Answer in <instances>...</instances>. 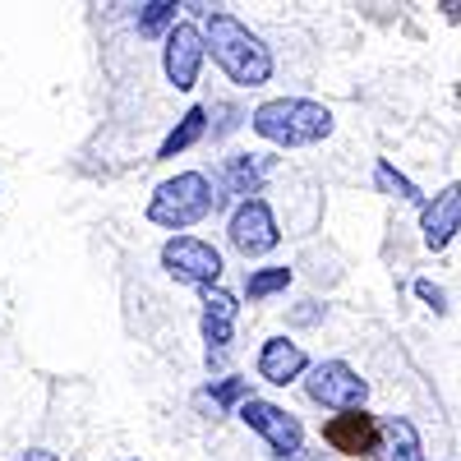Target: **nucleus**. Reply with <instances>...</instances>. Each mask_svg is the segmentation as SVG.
<instances>
[{
	"instance_id": "nucleus-1",
	"label": "nucleus",
	"mask_w": 461,
	"mask_h": 461,
	"mask_svg": "<svg viewBox=\"0 0 461 461\" xmlns=\"http://www.w3.org/2000/svg\"><path fill=\"white\" fill-rule=\"evenodd\" d=\"M203 37H208V51H212V60L221 65V74H226L230 84L263 88L267 79H273V51H267L263 37L249 32L236 14L212 10L203 19Z\"/></svg>"
},
{
	"instance_id": "nucleus-2",
	"label": "nucleus",
	"mask_w": 461,
	"mask_h": 461,
	"mask_svg": "<svg viewBox=\"0 0 461 461\" xmlns=\"http://www.w3.org/2000/svg\"><path fill=\"white\" fill-rule=\"evenodd\" d=\"M249 125L258 139L277 143V148H310L332 134V111L319 102H304V97H273V102L254 106Z\"/></svg>"
},
{
	"instance_id": "nucleus-3",
	"label": "nucleus",
	"mask_w": 461,
	"mask_h": 461,
	"mask_svg": "<svg viewBox=\"0 0 461 461\" xmlns=\"http://www.w3.org/2000/svg\"><path fill=\"white\" fill-rule=\"evenodd\" d=\"M217 208V194L203 171H180L171 180H162L158 189H152L148 199V221L152 226H167V230H189L199 226L208 212Z\"/></svg>"
},
{
	"instance_id": "nucleus-4",
	"label": "nucleus",
	"mask_w": 461,
	"mask_h": 461,
	"mask_svg": "<svg viewBox=\"0 0 461 461\" xmlns=\"http://www.w3.org/2000/svg\"><path fill=\"white\" fill-rule=\"evenodd\" d=\"M304 393H310V402L328 406V411H365V397H369V383L346 365V360H323L310 369V378H304Z\"/></svg>"
},
{
	"instance_id": "nucleus-5",
	"label": "nucleus",
	"mask_w": 461,
	"mask_h": 461,
	"mask_svg": "<svg viewBox=\"0 0 461 461\" xmlns=\"http://www.w3.org/2000/svg\"><path fill=\"white\" fill-rule=\"evenodd\" d=\"M162 267H167L180 286L208 291V286H217V277H221V254H217L208 240H199V236H171V240L162 245Z\"/></svg>"
},
{
	"instance_id": "nucleus-6",
	"label": "nucleus",
	"mask_w": 461,
	"mask_h": 461,
	"mask_svg": "<svg viewBox=\"0 0 461 461\" xmlns=\"http://www.w3.org/2000/svg\"><path fill=\"white\" fill-rule=\"evenodd\" d=\"M208 60V37L194 28V23H176L167 32V51H162V69L176 93H189L199 84V69Z\"/></svg>"
},
{
	"instance_id": "nucleus-7",
	"label": "nucleus",
	"mask_w": 461,
	"mask_h": 461,
	"mask_svg": "<svg viewBox=\"0 0 461 461\" xmlns=\"http://www.w3.org/2000/svg\"><path fill=\"white\" fill-rule=\"evenodd\" d=\"M226 236H230V245H236L245 258H263V254H273V249H277L282 230H277L273 208H267L263 199H249V203H240L236 212H230Z\"/></svg>"
},
{
	"instance_id": "nucleus-8",
	"label": "nucleus",
	"mask_w": 461,
	"mask_h": 461,
	"mask_svg": "<svg viewBox=\"0 0 461 461\" xmlns=\"http://www.w3.org/2000/svg\"><path fill=\"white\" fill-rule=\"evenodd\" d=\"M240 420H245L254 434H263V443L273 447L277 456H295L300 443H304L300 420H295L286 406H277V402H258V397H249V402L240 406Z\"/></svg>"
},
{
	"instance_id": "nucleus-9",
	"label": "nucleus",
	"mask_w": 461,
	"mask_h": 461,
	"mask_svg": "<svg viewBox=\"0 0 461 461\" xmlns=\"http://www.w3.org/2000/svg\"><path fill=\"white\" fill-rule=\"evenodd\" d=\"M203 295V341H208V365H221L226 351H230V332H236V314H240V304L230 291L221 286H208L199 291Z\"/></svg>"
},
{
	"instance_id": "nucleus-10",
	"label": "nucleus",
	"mask_w": 461,
	"mask_h": 461,
	"mask_svg": "<svg viewBox=\"0 0 461 461\" xmlns=\"http://www.w3.org/2000/svg\"><path fill=\"white\" fill-rule=\"evenodd\" d=\"M420 230H425V245L438 254L456 240V230H461V185H443L438 194L425 203V212H420Z\"/></svg>"
},
{
	"instance_id": "nucleus-11",
	"label": "nucleus",
	"mask_w": 461,
	"mask_h": 461,
	"mask_svg": "<svg viewBox=\"0 0 461 461\" xmlns=\"http://www.w3.org/2000/svg\"><path fill=\"white\" fill-rule=\"evenodd\" d=\"M323 438H328V447H337V452L374 456V447H378V425H374V415H365V411H346V415H332L328 425H323Z\"/></svg>"
},
{
	"instance_id": "nucleus-12",
	"label": "nucleus",
	"mask_w": 461,
	"mask_h": 461,
	"mask_svg": "<svg viewBox=\"0 0 461 461\" xmlns=\"http://www.w3.org/2000/svg\"><path fill=\"white\" fill-rule=\"evenodd\" d=\"M263 171H267L263 158H249V152H240V158H226L221 171H217V185H212L217 208L230 203V199H245V203H249V194H258V189H263Z\"/></svg>"
},
{
	"instance_id": "nucleus-13",
	"label": "nucleus",
	"mask_w": 461,
	"mask_h": 461,
	"mask_svg": "<svg viewBox=\"0 0 461 461\" xmlns=\"http://www.w3.org/2000/svg\"><path fill=\"white\" fill-rule=\"evenodd\" d=\"M304 369H310V356L300 351V341H286V337H267L263 341V351H258V378L286 388V383H295Z\"/></svg>"
},
{
	"instance_id": "nucleus-14",
	"label": "nucleus",
	"mask_w": 461,
	"mask_h": 461,
	"mask_svg": "<svg viewBox=\"0 0 461 461\" xmlns=\"http://www.w3.org/2000/svg\"><path fill=\"white\" fill-rule=\"evenodd\" d=\"M374 461H425V456H420V434H415L411 420H402V415L383 420V425H378Z\"/></svg>"
},
{
	"instance_id": "nucleus-15",
	"label": "nucleus",
	"mask_w": 461,
	"mask_h": 461,
	"mask_svg": "<svg viewBox=\"0 0 461 461\" xmlns=\"http://www.w3.org/2000/svg\"><path fill=\"white\" fill-rule=\"evenodd\" d=\"M203 134H208V106H189V111L180 115V121H176V130L162 139V148H158V162L176 158V152H185V148H194Z\"/></svg>"
},
{
	"instance_id": "nucleus-16",
	"label": "nucleus",
	"mask_w": 461,
	"mask_h": 461,
	"mask_svg": "<svg viewBox=\"0 0 461 461\" xmlns=\"http://www.w3.org/2000/svg\"><path fill=\"white\" fill-rule=\"evenodd\" d=\"M374 185H378L388 199H402V203H420V199H425V194L415 189V180H406L393 162H378V167H374Z\"/></svg>"
},
{
	"instance_id": "nucleus-17",
	"label": "nucleus",
	"mask_w": 461,
	"mask_h": 461,
	"mask_svg": "<svg viewBox=\"0 0 461 461\" xmlns=\"http://www.w3.org/2000/svg\"><path fill=\"white\" fill-rule=\"evenodd\" d=\"M134 23H139V37H162L167 28H176V5L171 0H148V5H139Z\"/></svg>"
},
{
	"instance_id": "nucleus-18",
	"label": "nucleus",
	"mask_w": 461,
	"mask_h": 461,
	"mask_svg": "<svg viewBox=\"0 0 461 461\" xmlns=\"http://www.w3.org/2000/svg\"><path fill=\"white\" fill-rule=\"evenodd\" d=\"M291 286V267H258V273L245 277V291L249 300H267V295H277Z\"/></svg>"
},
{
	"instance_id": "nucleus-19",
	"label": "nucleus",
	"mask_w": 461,
	"mask_h": 461,
	"mask_svg": "<svg viewBox=\"0 0 461 461\" xmlns=\"http://www.w3.org/2000/svg\"><path fill=\"white\" fill-rule=\"evenodd\" d=\"M208 397L217 406H245L249 402V378H221V383H208Z\"/></svg>"
},
{
	"instance_id": "nucleus-20",
	"label": "nucleus",
	"mask_w": 461,
	"mask_h": 461,
	"mask_svg": "<svg viewBox=\"0 0 461 461\" xmlns=\"http://www.w3.org/2000/svg\"><path fill=\"white\" fill-rule=\"evenodd\" d=\"M415 295H420V300H425V304H434V310H438V314L447 310V304H443V291H438L434 282H415Z\"/></svg>"
},
{
	"instance_id": "nucleus-21",
	"label": "nucleus",
	"mask_w": 461,
	"mask_h": 461,
	"mask_svg": "<svg viewBox=\"0 0 461 461\" xmlns=\"http://www.w3.org/2000/svg\"><path fill=\"white\" fill-rule=\"evenodd\" d=\"M323 319V304H314V300H304L300 310L291 314V323H319Z\"/></svg>"
},
{
	"instance_id": "nucleus-22",
	"label": "nucleus",
	"mask_w": 461,
	"mask_h": 461,
	"mask_svg": "<svg viewBox=\"0 0 461 461\" xmlns=\"http://www.w3.org/2000/svg\"><path fill=\"white\" fill-rule=\"evenodd\" d=\"M14 461H60L56 452H47V447H28V452H19Z\"/></svg>"
}]
</instances>
